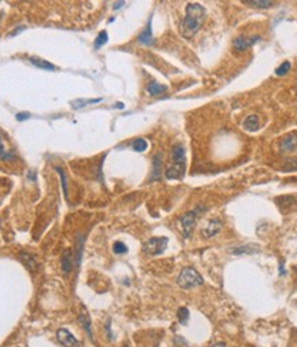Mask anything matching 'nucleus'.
Returning a JSON list of instances; mask_svg holds the SVG:
<instances>
[{
  "label": "nucleus",
  "instance_id": "nucleus-1",
  "mask_svg": "<svg viewBox=\"0 0 297 347\" xmlns=\"http://www.w3.org/2000/svg\"><path fill=\"white\" fill-rule=\"evenodd\" d=\"M206 11L200 3H188L186 6V16L180 22V33L183 37H193L203 25Z\"/></svg>",
  "mask_w": 297,
  "mask_h": 347
},
{
  "label": "nucleus",
  "instance_id": "nucleus-2",
  "mask_svg": "<svg viewBox=\"0 0 297 347\" xmlns=\"http://www.w3.org/2000/svg\"><path fill=\"white\" fill-rule=\"evenodd\" d=\"M176 281H178L179 287L183 288V289H190V288L198 287V285L204 284L203 276L193 267H185L183 270L180 271Z\"/></svg>",
  "mask_w": 297,
  "mask_h": 347
},
{
  "label": "nucleus",
  "instance_id": "nucleus-3",
  "mask_svg": "<svg viewBox=\"0 0 297 347\" xmlns=\"http://www.w3.org/2000/svg\"><path fill=\"white\" fill-rule=\"evenodd\" d=\"M204 211H206V207H204V205H198L197 208L186 212L185 215H182V216L179 218V222H180L182 231H183V236H185V237L188 238L190 236H191L193 229H194L195 226V222H197L198 216H200Z\"/></svg>",
  "mask_w": 297,
  "mask_h": 347
},
{
  "label": "nucleus",
  "instance_id": "nucleus-4",
  "mask_svg": "<svg viewBox=\"0 0 297 347\" xmlns=\"http://www.w3.org/2000/svg\"><path fill=\"white\" fill-rule=\"evenodd\" d=\"M168 246V238L167 237H152L149 238L143 244V252L152 256L161 255Z\"/></svg>",
  "mask_w": 297,
  "mask_h": 347
},
{
  "label": "nucleus",
  "instance_id": "nucleus-5",
  "mask_svg": "<svg viewBox=\"0 0 297 347\" xmlns=\"http://www.w3.org/2000/svg\"><path fill=\"white\" fill-rule=\"evenodd\" d=\"M57 339L63 347H83L81 342L75 338L70 333V330H66V328H61V330H57Z\"/></svg>",
  "mask_w": 297,
  "mask_h": 347
},
{
  "label": "nucleus",
  "instance_id": "nucleus-6",
  "mask_svg": "<svg viewBox=\"0 0 297 347\" xmlns=\"http://www.w3.org/2000/svg\"><path fill=\"white\" fill-rule=\"evenodd\" d=\"M280 150L282 153H289L297 150V132H290L281 139Z\"/></svg>",
  "mask_w": 297,
  "mask_h": 347
},
{
  "label": "nucleus",
  "instance_id": "nucleus-7",
  "mask_svg": "<svg viewBox=\"0 0 297 347\" xmlns=\"http://www.w3.org/2000/svg\"><path fill=\"white\" fill-rule=\"evenodd\" d=\"M260 36L259 34H256V36H250V37H244V36H239V37H237L235 40H234V49L237 51H245L248 50L249 47H252L255 43L260 42Z\"/></svg>",
  "mask_w": 297,
  "mask_h": 347
},
{
  "label": "nucleus",
  "instance_id": "nucleus-8",
  "mask_svg": "<svg viewBox=\"0 0 297 347\" xmlns=\"http://www.w3.org/2000/svg\"><path fill=\"white\" fill-rule=\"evenodd\" d=\"M152 21L153 18H149L147 21V25L144 26V29L141 32V34L138 36V42L141 44H144V46H152L154 43V37H153V28H152Z\"/></svg>",
  "mask_w": 297,
  "mask_h": 347
},
{
  "label": "nucleus",
  "instance_id": "nucleus-9",
  "mask_svg": "<svg viewBox=\"0 0 297 347\" xmlns=\"http://www.w3.org/2000/svg\"><path fill=\"white\" fill-rule=\"evenodd\" d=\"M221 228H223V223H221L220 220L211 219L208 222V225L201 230V233H203V236H204L205 238H211L213 237V236H216L221 230Z\"/></svg>",
  "mask_w": 297,
  "mask_h": 347
},
{
  "label": "nucleus",
  "instance_id": "nucleus-10",
  "mask_svg": "<svg viewBox=\"0 0 297 347\" xmlns=\"http://www.w3.org/2000/svg\"><path fill=\"white\" fill-rule=\"evenodd\" d=\"M186 172V164H172L165 171L167 179H183Z\"/></svg>",
  "mask_w": 297,
  "mask_h": 347
},
{
  "label": "nucleus",
  "instance_id": "nucleus-11",
  "mask_svg": "<svg viewBox=\"0 0 297 347\" xmlns=\"http://www.w3.org/2000/svg\"><path fill=\"white\" fill-rule=\"evenodd\" d=\"M19 261L25 264V267L28 269L29 271H37L39 270V262H37V259H36V256L32 254H29V252H21L19 254Z\"/></svg>",
  "mask_w": 297,
  "mask_h": 347
},
{
  "label": "nucleus",
  "instance_id": "nucleus-12",
  "mask_svg": "<svg viewBox=\"0 0 297 347\" xmlns=\"http://www.w3.org/2000/svg\"><path fill=\"white\" fill-rule=\"evenodd\" d=\"M172 163L186 164V149L182 144H176L172 148Z\"/></svg>",
  "mask_w": 297,
  "mask_h": 347
},
{
  "label": "nucleus",
  "instance_id": "nucleus-13",
  "mask_svg": "<svg viewBox=\"0 0 297 347\" xmlns=\"http://www.w3.org/2000/svg\"><path fill=\"white\" fill-rule=\"evenodd\" d=\"M73 264H75V261H73V256H72V251L70 249H66L63 255H62V261H61V269H62V273L65 276H68L69 273L72 271L73 269Z\"/></svg>",
  "mask_w": 297,
  "mask_h": 347
},
{
  "label": "nucleus",
  "instance_id": "nucleus-14",
  "mask_svg": "<svg viewBox=\"0 0 297 347\" xmlns=\"http://www.w3.org/2000/svg\"><path fill=\"white\" fill-rule=\"evenodd\" d=\"M162 157L164 154L161 152H158L153 159V172H152V177L150 181H158L161 178V169H162Z\"/></svg>",
  "mask_w": 297,
  "mask_h": 347
},
{
  "label": "nucleus",
  "instance_id": "nucleus-15",
  "mask_svg": "<svg viewBox=\"0 0 297 347\" xmlns=\"http://www.w3.org/2000/svg\"><path fill=\"white\" fill-rule=\"evenodd\" d=\"M78 322L81 324L83 330H85V333L88 335V338L91 342H94V333H93V328H91V318L87 312H83V313L78 315Z\"/></svg>",
  "mask_w": 297,
  "mask_h": 347
},
{
  "label": "nucleus",
  "instance_id": "nucleus-16",
  "mask_svg": "<svg viewBox=\"0 0 297 347\" xmlns=\"http://www.w3.org/2000/svg\"><path fill=\"white\" fill-rule=\"evenodd\" d=\"M146 91L150 94V95H153V97H158V95H161V94L167 93V91H168V87L164 84H160V83H157V82H152V83L147 84Z\"/></svg>",
  "mask_w": 297,
  "mask_h": 347
},
{
  "label": "nucleus",
  "instance_id": "nucleus-17",
  "mask_svg": "<svg viewBox=\"0 0 297 347\" xmlns=\"http://www.w3.org/2000/svg\"><path fill=\"white\" fill-rule=\"evenodd\" d=\"M29 61H31V64L34 65L36 68L43 69V70H55V66L52 65L51 62L43 60V58H39V57H31Z\"/></svg>",
  "mask_w": 297,
  "mask_h": 347
},
{
  "label": "nucleus",
  "instance_id": "nucleus-18",
  "mask_svg": "<svg viewBox=\"0 0 297 347\" xmlns=\"http://www.w3.org/2000/svg\"><path fill=\"white\" fill-rule=\"evenodd\" d=\"M255 252H259V247L255 244H248V246L237 247L235 249H231V254L234 255H250L255 254Z\"/></svg>",
  "mask_w": 297,
  "mask_h": 347
},
{
  "label": "nucleus",
  "instance_id": "nucleus-19",
  "mask_svg": "<svg viewBox=\"0 0 297 347\" xmlns=\"http://www.w3.org/2000/svg\"><path fill=\"white\" fill-rule=\"evenodd\" d=\"M242 3L250 7H257V9H270L274 6V1H270V0H242Z\"/></svg>",
  "mask_w": 297,
  "mask_h": 347
},
{
  "label": "nucleus",
  "instance_id": "nucleus-20",
  "mask_svg": "<svg viewBox=\"0 0 297 347\" xmlns=\"http://www.w3.org/2000/svg\"><path fill=\"white\" fill-rule=\"evenodd\" d=\"M244 128H245L246 131H249V132L256 131V130L259 128V117L255 116V115L248 116V117L245 119V121H244Z\"/></svg>",
  "mask_w": 297,
  "mask_h": 347
},
{
  "label": "nucleus",
  "instance_id": "nucleus-21",
  "mask_svg": "<svg viewBox=\"0 0 297 347\" xmlns=\"http://www.w3.org/2000/svg\"><path fill=\"white\" fill-rule=\"evenodd\" d=\"M0 160L1 161H13L16 160V154L14 152H10L6 149V146L3 144V139L0 136Z\"/></svg>",
  "mask_w": 297,
  "mask_h": 347
},
{
  "label": "nucleus",
  "instance_id": "nucleus-22",
  "mask_svg": "<svg viewBox=\"0 0 297 347\" xmlns=\"http://www.w3.org/2000/svg\"><path fill=\"white\" fill-rule=\"evenodd\" d=\"M102 101V98H94V99H76V101L72 102V106L73 109H81L87 105H91V103H98V102Z\"/></svg>",
  "mask_w": 297,
  "mask_h": 347
},
{
  "label": "nucleus",
  "instance_id": "nucleus-23",
  "mask_svg": "<svg viewBox=\"0 0 297 347\" xmlns=\"http://www.w3.org/2000/svg\"><path fill=\"white\" fill-rule=\"evenodd\" d=\"M108 40H109V34H108L106 31H102V32H99V34L96 36V40H95V43H94V47L98 50V49L103 47V46L108 43Z\"/></svg>",
  "mask_w": 297,
  "mask_h": 347
},
{
  "label": "nucleus",
  "instance_id": "nucleus-24",
  "mask_svg": "<svg viewBox=\"0 0 297 347\" xmlns=\"http://www.w3.org/2000/svg\"><path fill=\"white\" fill-rule=\"evenodd\" d=\"M282 171L285 172H293L297 171V159L296 157H292V159H286L283 165H282Z\"/></svg>",
  "mask_w": 297,
  "mask_h": 347
},
{
  "label": "nucleus",
  "instance_id": "nucleus-25",
  "mask_svg": "<svg viewBox=\"0 0 297 347\" xmlns=\"http://www.w3.org/2000/svg\"><path fill=\"white\" fill-rule=\"evenodd\" d=\"M147 141L146 139H143V138H136L135 141L132 142V149L135 150V152H144L146 149H147Z\"/></svg>",
  "mask_w": 297,
  "mask_h": 347
},
{
  "label": "nucleus",
  "instance_id": "nucleus-26",
  "mask_svg": "<svg viewBox=\"0 0 297 347\" xmlns=\"http://www.w3.org/2000/svg\"><path fill=\"white\" fill-rule=\"evenodd\" d=\"M55 171L60 174L61 183H62V189H63V195L68 198V179H66V174H65L63 168H61V167H55Z\"/></svg>",
  "mask_w": 297,
  "mask_h": 347
},
{
  "label": "nucleus",
  "instance_id": "nucleus-27",
  "mask_svg": "<svg viewBox=\"0 0 297 347\" xmlns=\"http://www.w3.org/2000/svg\"><path fill=\"white\" fill-rule=\"evenodd\" d=\"M113 252H114V254H117V255L127 254L128 248H127V246L123 243V241H116V243L113 244Z\"/></svg>",
  "mask_w": 297,
  "mask_h": 347
},
{
  "label": "nucleus",
  "instance_id": "nucleus-28",
  "mask_svg": "<svg viewBox=\"0 0 297 347\" xmlns=\"http://www.w3.org/2000/svg\"><path fill=\"white\" fill-rule=\"evenodd\" d=\"M178 320L182 325H186L188 321V309L186 307H180L178 310Z\"/></svg>",
  "mask_w": 297,
  "mask_h": 347
},
{
  "label": "nucleus",
  "instance_id": "nucleus-29",
  "mask_svg": "<svg viewBox=\"0 0 297 347\" xmlns=\"http://www.w3.org/2000/svg\"><path fill=\"white\" fill-rule=\"evenodd\" d=\"M275 201L280 204L281 207H282V205H293V204L296 203V198L292 197V196H283V197L275 198Z\"/></svg>",
  "mask_w": 297,
  "mask_h": 347
},
{
  "label": "nucleus",
  "instance_id": "nucleus-30",
  "mask_svg": "<svg viewBox=\"0 0 297 347\" xmlns=\"http://www.w3.org/2000/svg\"><path fill=\"white\" fill-rule=\"evenodd\" d=\"M290 68H292V65H290V62L289 61H285L282 65H281L280 68H277V70H275V73L278 75V76H285L286 73H288L289 70H290Z\"/></svg>",
  "mask_w": 297,
  "mask_h": 347
},
{
  "label": "nucleus",
  "instance_id": "nucleus-31",
  "mask_svg": "<svg viewBox=\"0 0 297 347\" xmlns=\"http://www.w3.org/2000/svg\"><path fill=\"white\" fill-rule=\"evenodd\" d=\"M29 117H31V113H28V112H21V113H17V116H16V119L18 121H24V120H28Z\"/></svg>",
  "mask_w": 297,
  "mask_h": 347
},
{
  "label": "nucleus",
  "instance_id": "nucleus-32",
  "mask_svg": "<svg viewBox=\"0 0 297 347\" xmlns=\"http://www.w3.org/2000/svg\"><path fill=\"white\" fill-rule=\"evenodd\" d=\"M22 31H25V26H18V28H16V29L13 31V32H10L7 36H9V37H13V36H16V34L21 33Z\"/></svg>",
  "mask_w": 297,
  "mask_h": 347
},
{
  "label": "nucleus",
  "instance_id": "nucleus-33",
  "mask_svg": "<svg viewBox=\"0 0 297 347\" xmlns=\"http://www.w3.org/2000/svg\"><path fill=\"white\" fill-rule=\"evenodd\" d=\"M124 4H125L124 1H116V3H114V6H113V9L119 10V9H121V7H123Z\"/></svg>",
  "mask_w": 297,
  "mask_h": 347
},
{
  "label": "nucleus",
  "instance_id": "nucleus-34",
  "mask_svg": "<svg viewBox=\"0 0 297 347\" xmlns=\"http://www.w3.org/2000/svg\"><path fill=\"white\" fill-rule=\"evenodd\" d=\"M209 347H227L224 342H219V343H215V345H211Z\"/></svg>",
  "mask_w": 297,
  "mask_h": 347
},
{
  "label": "nucleus",
  "instance_id": "nucleus-35",
  "mask_svg": "<svg viewBox=\"0 0 297 347\" xmlns=\"http://www.w3.org/2000/svg\"><path fill=\"white\" fill-rule=\"evenodd\" d=\"M106 330H108V333H109V339H110V340H113V335H111V332H110V324H106Z\"/></svg>",
  "mask_w": 297,
  "mask_h": 347
},
{
  "label": "nucleus",
  "instance_id": "nucleus-36",
  "mask_svg": "<svg viewBox=\"0 0 297 347\" xmlns=\"http://www.w3.org/2000/svg\"><path fill=\"white\" fill-rule=\"evenodd\" d=\"M114 108H119V109H123V108H124V103H123V102H117Z\"/></svg>",
  "mask_w": 297,
  "mask_h": 347
}]
</instances>
